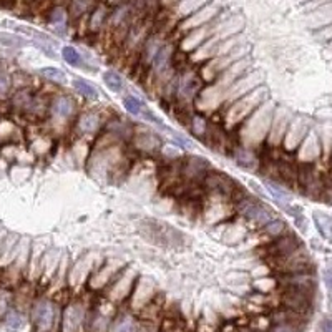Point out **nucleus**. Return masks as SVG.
<instances>
[{
    "mask_svg": "<svg viewBox=\"0 0 332 332\" xmlns=\"http://www.w3.org/2000/svg\"><path fill=\"white\" fill-rule=\"evenodd\" d=\"M30 319L33 327L38 332H52L56 319H58V307H56L53 301L47 298L37 299L32 304Z\"/></svg>",
    "mask_w": 332,
    "mask_h": 332,
    "instance_id": "nucleus-1",
    "label": "nucleus"
},
{
    "mask_svg": "<svg viewBox=\"0 0 332 332\" xmlns=\"http://www.w3.org/2000/svg\"><path fill=\"white\" fill-rule=\"evenodd\" d=\"M263 93H264V90H261V87H258L252 91H249L248 95H244L241 98H238L236 102H232L228 115H226V123L232 126V125H238L239 122H243V120H248L251 113L258 108V105L263 103L261 102L263 100Z\"/></svg>",
    "mask_w": 332,
    "mask_h": 332,
    "instance_id": "nucleus-2",
    "label": "nucleus"
},
{
    "mask_svg": "<svg viewBox=\"0 0 332 332\" xmlns=\"http://www.w3.org/2000/svg\"><path fill=\"white\" fill-rule=\"evenodd\" d=\"M141 231H143V236L146 239H150L153 244L174 248V246H178L180 243H183L181 232L176 231L173 226H168L165 223L145 221L143 226H141Z\"/></svg>",
    "mask_w": 332,
    "mask_h": 332,
    "instance_id": "nucleus-3",
    "label": "nucleus"
},
{
    "mask_svg": "<svg viewBox=\"0 0 332 332\" xmlns=\"http://www.w3.org/2000/svg\"><path fill=\"white\" fill-rule=\"evenodd\" d=\"M236 209H238V213L243 218H246L248 221H252L261 226H264L267 221H271L274 218L272 213L264 206V204H261L259 201L252 200V198H248V196L241 198V200L236 203Z\"/></svg>",
    "mask_w": 332,
    "mask_h": 332,
    "instance_id": "nucleus-4",
    "label": "nucleus"
},
{
    "mask_svg": "<svg viewBox=\"0 0 332 332\" xmlns=\"http://www.w3.org/2000/svg\"><path fill=\"white\" fill-rule=\"evenodd\" d=\"M204 186H206L208 193L211 196L216 198H229L236 193V183L232 181L229 176H226L223 173H214L209 171L204 176Z\"/></svg>",
    "mask_w": 332,
    "mask_h": 332,
    "instance_id": "nucleus-5",
    "label": "nucleus"
},
{
    "mask_svg": "<svg viewBox=\"0 0 332 332\" xmlns=\"http://www.w3.org/2000/svg\"><path fill=\"white\" fill-rule=\"evenodd\" d=\"M200 91H201V80L194 72H185L176 80L174 93L183 103L194 102V98L200 95Z\"/></svg>",
    "mask_w": 332,
    "mask_h": 332,
    "instance_id": "nucleus-6",
    "label": "nucleus"
},
{
    "mask_svg": "<svg viewBox=\"0 0 332 332\" xmlns=\"http://www.w3.org/2000/svg\"><path fill=\"white\" fill-rule=\"evenodd\" d=\"M173 55H174V48L173 45H163L158 55L154 56V60L151 63V73L157 80H165L168 82L169 73H171V63H173Z\"/></svg>",
    "mask_w": 332,
    "mask_h": 332,
    "instance_id": "nucleus-7",
    "label": "nucleus"
},
{
    "mask_svg": "<svg viewBox=\"0 0 332 332\" xmlns=\"http://www.w3.org/2000/svg\"><path fill=\"white\" fill-rule=\"evenodd\" d=\"M281 301L292 313H306L310 306V292L294 289V287H286V291L282 292Z\"/></svg>",
    "mask_w": 332,
    "mask_h": 332,
    "instance_id": "nucleus-8",
    "label": "nucleus"
},
{
    "mask_svg": "<svg viewBox=\"0 0 332 332\" xmlns=\"http://www.w3.org/2000/svg\"><path fill=\"white\" fill-rule=\"evenodd\" d=\"M209 171V163L200 157H189L181 165V173L188 181H203Z\"/></svg>",
    "mask_w": 332,
    "mask_h": 332,
    "instance_id": "nucleus-9",
    "label": "nucleus"
},
{
    "mask_svg": "<svg viewBox=\"0 0 332 332\" xmlns=\"http://www.w3.org/2000/svg\"><path fill=\"white\" fill-rule=\"evenodd\" d=\"M269 118H271L269 113L266 115V113H263L261 110H256L254 115H249V122L246 123V130L243 131V135H248V140H249L248 143H254V141H258L266 133L263 128H259V126H264L266 130H269L267 128Z\"/></svg>",
    "mask_w": 332,
    "mask_h": 332,
    "instance_id": "nucleus-10",
    "label": "nucleus"
},
{
    "mask_svg": "<svg viewBox=\"0 0 332 332\" xmlns=\"http://www.w3.org/2000/svg\"><path fill=\"white\" fill-rule=\"evenodd\" d=\"M85 319V309L82 304L75 302V304H70L65 313H63V321H62V326H63V332H79L82 324Z\"/></svg>",
    "mask_w": 332,
    "mask_h": 332,
    "instance_id": "nucleus-11",
    "label": "nucleus"
},
{
    "mask_svg": "<svg viewBox=\"0 0 332 332\" xmlns=\"http://www.w3.org/2000/svg\"><path fill=\"white\" fill-rule=\"evenodd\" d=\"M50 113L55 120H60V122L70 120L75 113V100L67 95H60L53 98V102L50 105Z\"/></svg>",
    "mask_w": 332,
    "mask_h": 332,
    "instance_id": "nucleus-12",
    "label": "nucleus"
},
{
    "mask_svg": "<svg viewBox=\"0 0 332 332\" xmlns=\"http://www.w3.org/2000/svg\"><path fill=\"white\" fill-rule=\"evenodd\" d=\"M301 244L299 241L296 239L292 235H287V236H279L278 241L274 243L272 246H269L267 249V254L272 258V259H278V258H284L287 254L294 252L296 249H299Z\"/></svg>",
    "mask_w": 332,
    "mask_h": 332,
    "instance_id": "nucleus-13",
    "label": "nucleus"
},
{
    "mask_svg": "<svg viewBox=\"0 0 332 332\" xmlns=\"http://www.w3.org/2000/svg\"><path fill=\"white\" fill-rule=\"evenodd\" d=\"M163 47V40H161L160 35H153L146 42L143 48H141V56H140V65H143L145 68H150L151 63L154 60V56L158 55V52Z\"/></svg>",
    "mask_w": 332,
    "mask_h": 332,
    "instance_id": "nucleus-14",
    "label": "nucleus"
},
{
    "mask_svg": "<svg viewBox=\"0 0 332 332\" xmlns=\"http://www.w3.org/2000/svg\"><path fill=\"white\" fill-rule=\"evenodd\" d=\"M123 107H125V110H126V111L130 113V115L146 118V120H150V122L158 123V125H160V122L151 115V111L148 110L146 105H145L143 102H141L140 98H136L135 95H126V96L123 98Z\"/></svg>",
    "mask_w": 332,
    "mask_h": 332,
    "instance_id": "nucleus-15",
    "label": "nucleus"
},
{
    "mask_svg": "<svg viewBox=\"0 0 332 332\" xmlns=\"http://www.w3.org/2000/svg\"><path fill=\"white\" fill-rule=\"evenodd\" d=\"M232 160L236 161V165L239 168L246 169V171H254L256 168H259V160L256 158V154L246 146L235 148L232 150Z\"/></svg>",
    "mask_w": 332,
    "mask_h": 332,
    "instance_id": "nucleus-16",
    "label": "nucleus"
},
{
    "mask_svg": "<svg viewBox=\"0 0 332 332\" xmlns=\"http://www.w3.org/2000/svg\"><path fill=\"white\" fill-rule=\"evenodd\" d=\"M135 145L141 151H154L161 146V140L151 130H143L135 135Z\"/></svg>",
    "mask_w": 332,
    "mask_h": 332,
    "instance_id": "nucleus-17",
    "label": "nucleus"
},
{
    "mask_svg": "<svg viewBox=\"0 0 332 332\" xmlns=\"http://www.w3.org/2000/svg\"><path fill=\"white\" fill-rule=\"evenodd\" d=\"M108 332H138V324L131 314L122 313L110 322Z\"/></svg>",
    "mask_w": 332,
    "mask_h": 332,
    "instance_id": "nucleus-18",
    "label": "nucleus"
},
{
    "mask_svg": "<svg viewBox=\"0 0 332 332\" xmlns=\"http://www.w3.org/2000/svg\"><path fill=\"white\" fill-rule=\"evenodd\" d=\"M102 120L96 113H83L76 122V131L82 133V135H93L98 130H100Z\"/></svg>",
    "mask_w": 332,
    "mask_h": 332,
    "instance_id": "nucleus-19",
    "label": "nucleus"
},
{
    "mask_svg": "<svg viewBox=\"0 0 332 332\" xmlns=\"http://www.w3.org/2000/svg\"><path fill=\"white\" fill-rule=\"evenodd\" d=\"M125 276L120 278L115 284H113V289H111V299H123L126 294L130 291V286H131V276H128V272H123Z\"/></svg>",
    "mask_w": 332,
    "mask_h": 332,
    "instance_id": "nucleus-20",
    "label": "nucleus"
},
{
    "mask_svg": "<svg viewBox=\"0 0 332 332\" xmlns=\"http://www.w3.org/2000/svg\"><path fill=\"white\" fill-rule=\"evenodd\" d=\"M73 88H75L76 93H80L82 96L88 98V100H95V98L98 96V91H96V88L93 87V85L82 80V79L73 80Z\"/></svg>",
    "mask_w": 332,
    "mask_h": 332,
    "instance_id": "nucleus-21",
    "label": "nucleus"
},
{
    "mask_svg": "<svg viewBox=\"0 0 332 332\" xmlns=\"http://www.w3.org/2000/svg\"><path fill=\"white\" fill-rule=\"evenodd\" d=\"M103 82L111 91H116V93L118 91H122V88H123L122 75H118L115 70H107V72L103 73Z\"/></svg>",
    "mask_w": 332,
    "mask_h": 332,
    "instance_id": "nucleus-22",
    "label": "nucleus"
},
{
    "mask_svg": "<svg viewBox=\"0 0 332 332\" xmlns=\"http://www.w3.org/2000/svg\"><path fill=\"white\" fill-rule=\"evenodd\" d=\"M40 73L45 76L47 80L55 82V83H60V85H65L67 83V73L63 72L60 68H55V67H45L40 70Z\"/></svg>",
    "mask_w": 332,
    "mask_h": 332,
    "instance_id": "nucleus-23",
    "label": "nucleus"
},
{
    "mask_svg": "<svg viewBox=\"0 0 332 332\" xmlns=\"http://www.w3.org/2000/svg\"><path fill=\"white\" fill-rule=\"evenodd\" d=\"M62 56H63V60L68 63V65H73V67H80L82 65V55L75 47H70V45L63 47L62 48Z\"/></svg>",
    "mask_w": 332,
    "mask_h": 332,
    "instance_id": "nucleus-24",
    "label": "nucleus"
},
{
    "mask_svg": "<svg viewBox=\"0 0 332 332\" xmlns=\"http://www.w3.org/2000/svg\"><path fill=\"white\" fill-rule=\"evenodd\" d=\"M263 228H264L266 235H269L272 238H279V236H282V232L286 231V224L282 220H274V218H272V220L267 221Z\"/></svg>",
    "mask_w": 332,
    "mask_h": 332,
    "instance_id": "nucleus-25",
    "label": "nucleus"
},
{
    "mask_svg": "<svg viewBox=\"0 0 332 332\" xmlns=\"http://www.w3.org/2000/svg\"><path fill=\"white\" fill-rule=\"evenodd\" d=\"M10 88H12L10 73L4 63H0V98H5L7 95H9Z\"/></svg>",
    "mask_w": 332,
    "mask_h": 332,
    "instance_id": "nucleus-26",
    "label": "nucleus"
},
{
    "mask_svg": "<svg viewBox=\"0 0 332 332\" xmlns=\"http://www.w3.org/2000/svg\"><path fill=\"white\" fill-rule=\"evenodd\" d=\"M191 131L194 136L203 138L208 133V122L201 115H193L191 116Z\"/></svg>",
    "mask_w": 332,
    "mask_h": 332,
    "instance_id": "nucleus-27",
    "label": "nucleus"
},
{
    "mask_svg": "<svg viewBox=\"0 0 332 332\" xmlns=\"http://www.w3.org/2000/svg\"><path fill=\"white\" fill-rule=\"evenodd\" d=\"M5 324L9 327H12V329H20V327H24V324H25V317H24V314H20L18 310H15V309H10L9 313L5 314Z\"/></svg>",
    "mask_w": 332,
    "mask_h": 332,
    "instance_id": "nucleus-28",
    "label": "nucleus"
},
{
    "mask_svg": "<svg viewBox=\"0 0 332 332\" xmlns=\"http://www.w3.org/2000/svg\"><path fill=\"white\" fill-rule=\"evenodd\" d=\"M91 5H93V0H72V17H82L83 13L88 12Z\"/></svg>",
    "mask_w": 332,
    "mask_h": 332,
    "instance_id": "nucleus-29",
    "label": "nucleus"
},
{
    "mask_svg": "<svg viewBox=\"0 0 332 332\" xmlns=\"http://www.w3.org/2000/svg\"><path fill=\"white\" fill-rule=\"evenodd\" d=\"M65 22H67L65 10H63L62 7H56V9H53L52 13H50V24L55 25L56 28H60V27L65 25Z\"/></svg>",
    "mask_w": 332,
    "mask_h": 332,
    "instance_id": "nucleus-30",
    "label": "nucleus"
},
{
    "mask_svg": "<svg viewBox=\"0 0 332 332\" xmlns=\"http://www.w3.org/2000/svg\"><path fill=\"white\" fill-rule=\"evenodd\" d=\"M12 294L5 289H0V317H5V314L10 310Z\"/></svg>",
    "mask_w": 332,
    "mask_h": 332,
    "instance_id": "nucleus-31",
    "label": "nucleus"
},
{
    "mask_svg": "<svg viewBox=\"0 0 332 332\" xmlns=\"http://www.w3.org/2000/svg\"><path fill=\"white\" fill-rule=\"evenodd\" d=\"M266 188L269 189L271 194H272L274 198H276L278 201H287V200H289V194L284 191V189L279 188L278 185H272L271 181H266Z\"/></svg>",
    "mask_w": 332,
    "mask_h": 332,
    "instance_id": "nucleus-32",
    "label": "nucleus"
},
{
    "mask_svg": "<svg viewBox=\"0 0 332 332\" xmlns=\"http://www.w3.org/2000/svg\"><path fill=\"white\" fill-rule=\"evenodd\" d=\"M103 20H105V10L103 9H98L93 13V17H91V22H90L91 30H98V28L103 25Z\"/></svg>",
    "mask_w": 332,
    "mask_h": 332,
    "instance_id": "nucleus-33",
    "label": "nucleus"
},
{
    "mask_svg": "<svg viewBox=\"0 0 332 332\" xmlns=\"http://www.w3.org/2000/svg\"><path fill=\"white\" fill-rule=\"evenodd\" d=\"M271 332H296V329L292 324H289V322H279L271 329Z\"/></svg>",
    "mask_w": 332,
    "mask_h": 332,
    "instance_id": "nucleus-34",
    "label": "nucleus"
},
{
    "mask_svg": "<svg viewBox=\"0 0 332 332\" xmlns=\"http://www.w3.org/2000/svg\"><path fill=\"white\" fill-rule=\"evenodd\" d=\"M138 332H157V327L153 322H143L138 324Z\"/></svg>",
    "mask_w": 332,
    "mask_h": 332,
    "instance_id": "nucleus-35",
    "label": "nucleus"
},
{
    "mask_svg": "<svg viewBox=\"0 0 332 332\" xmlns=\"http://www.w3.org/2000/svg\"><path fill=\"white\" fill-rule=\"evenodd\" d=\"M321 332H332V319H327L321 324Z\"/></svg>",
    "mask_w": 332,
    "mask_h": 332,
    "instance_id": "nucleus-36",
    "label": "nucleus"
},
{
    "mask_svg": "<svg viewBox=\"0 0 332 332\" xmlns=\"http://www.w3.org/2000/svg\"><path fill=\"white\" fill-rule=\"evenodd\" d=\"M5 239H7V231H5V229H0V254H2L4 244H5Z\"/></svg>",
    "mask_w": 332,
    "mask_h": 332,
    "instance_id": "nucleus-37",
    "label": "nucleus"
},
{
    "mask_svg": "<svg viewBox=\"0 0 332 332\" xmlns=\"http://www.w3.org/2000/svg\"><path fill=\"white\" fill-rule=\"evenodd\" d=\"M324 194H326V201L329 204H332V185L326 188V191H324Z\"/></svg>",
    "mask_w": 332,
    "mask_h": 332,
    "instance_id": "nucleus-38",
    "label": "nucleus"
},
{
    "mask_svg": "<svg viewBox=\"0 0 332 332\" xmlns=\"http://www.w3.org/2000/svg\"><path fill=\"white\" fill-rule=\"evenodd\" d=\"M322 35H324V37H332V27H330V28H326V30L322 32Z\"/></svg>",
    "mask_w": 332,
    "mask_h": 332,
    "instance_id": "nucleus-39",
    "label": "nucleus"
},
{
    "mask_svg": "<svg viewBox=\"0 0 332 332\" xmlns=\"http://www.w3.org/2000/svg\"><path fill=\"white\" fill-rule=\"evenodd\" d=\"M243 332H256V330H243Z\"/></svg>",
    "mask_w": 332,
    "mask_h": 332,
    "instance_id": "nucleus-40",
    "label": "nucleus"
}]
</instances>
